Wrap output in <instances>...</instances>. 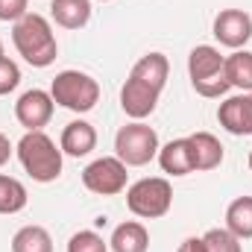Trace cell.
<instances>
[{
    "instance_id": "17",
    "label": "cell",
    "mask_w": 252,
    "mask_h": 252,
    "mask_svg": "<svg viewBox=\"0 0 252 252\" xmlns=\"http://www.w3.org/2000/svg\"><path fill=\"white\" fill-rule=\"evenodd\" d=\"M109 244H112L115 252H147V247H150V232L141 223L129 220V223H121L115 229V235H112Z\"/></svg>"
},
{
    "instance_id": "8",
    "label": "cell",
    "mask_w": 252,
    "mask_h": 252,
    "mask_svg": "<svg viewBox=\"0 0 252 252\" xmlns=\"http://www.w3.org/2000/svg\"><path fill=\"white\" fill-rule=\"evenodd\" d=\"M53 97L41 88H32V91H24L15 103V118L18 124L27 126V132H41L44 126L50 124L53 118Z\"/></svg>"
},
{
    "instance_id": "27",
    "label": "cell",
    "mask_w": 252,
    "mask_h": 252,
    "mask_svg": "<svg viewBox=\"0 0 252 252\" xmlns=\"http://www.w3.org/2000/svg\"><path fill=\"white\" fill-rule=\"evenodd\" d=\"M9 158H12V144H9V138L0 132V167H3Z\"/></svg>"
},
{
    "instance_id": "5",
    "label": "cell",
    "mask_w": 252,
    "mask_h": 252,
    "mask_svg": "<svg viewBox=\"0 0 252 252\" xmlns=\"http://www.w3.org/2000/svg\"><path fill=\"white\" fill-rule=\"evenodd\" d=\"M158 150L161 147H158L156 129L141 124V121L121 126V132L115 135V153H118V158L126 167H141V164L153 161L158 156Z\"/></svg>"
},
{
    "instance_id": "29",
    "label": "cell",
    "mask_w": 252,
    "mask_h": 252,
    "mask_svg": "<svg viewBox=\"0 0 252 252\" xmlns=\"http://www.w3.org/2000/svg\"><path fill=\"white\" fill-rule=\"evenodd\" d=\"M250 170H252V153H250Z\"/></svg>"
},
{
    "instance_id": "18",
    "label": "cell",
    "mask_w": 252,
    "mask_h": 252,
    "mask_svg": "<svg viewBox=\"0 0 252 252\" xmlns=\"http://www.w3.org/2000/svg\"><path fill=\"white\" fill-rule=\"evenodd\" d=\"M226 229L241 241L252 238V196H238L226 208Z\"/></svg>"
},
{
    "instance_id": "16",
    "label": "cell",
    "mask_w": 252,
    "mask_h": 252,
    "mask_svg": "<svg viewBox=\"0 0 252 252\" xmlns=\"http://www.w3.org/2000/svg\"><path fill=\"white\" fill-rule=\"evenodd\" d=\"M50 15L64 30H79L91 21V0H53Z\"/></svg>"
},
{
    "instance_id": "11",
    "label": "cell",
    "mask_w": 252,
    "mask_h": 252,
    "mask_svg": "<svg viewBox=\"0 0 252 252\" xmlns=\"http://www.w3.org/2000/svg\"><path fill=\"white\" fill-rule=\"evenodd\" d=\"M217 121L232 135H252V100L250 94L229 97L217 109Z\"/></svg>"
},
{
    "instance_id": "23",
    "label": "cell",
    "mask_w": 252,
    "mask_h": 252,
    "mask_svg": "<svg viewBox=\"0 0 252 252\" xmlns=\"http://www.w3.org/2000/svg\"><path fill=\"white\" fill-rule=\"evenodd\" d=\"M67 252H106V241L97 232H76L67 241Z\"/></svg>"
},
{
    "instance_id": "12",
    "label": "cell",
    "mask_w": 252,
    "mask_h": 252,
    "mask_svg": "<svg viewBox=\"0 0 252 252\" xmlns=\"http://www.w3.org/2000/svg\"><path fill=\"white\" fill-rule=\"evenodd\" d=\"M188 150L193 170H214L223 161V144L211 132H193L188 135Z\"/></svg>"
},
{
    "instance_id": "22",
    "label": "cell",
    "mask_w": 252,
    "mask_h": 252,
    "mask_svg": "<svg viewBox=\"0 0 252 252\" xmlns=\"http://www.w3.org/2000/svg\"><path fill=\"white\" fill-rule=\"evenodd\" d=\"M202 241H205V252H244L241 238H235L229 229H208Z\"/></svg>"
},
{
    "instance_id": "9",
    "label": "cell",
    "mask_w": 252,
    "mask_h": 252,
    "mask_svg": "<svg viewBox=\"0 0 252 252\" xmlns=\"http://www.w3.org/2000/svg\"><path fill=\"white\" fill-rule=\"evenodd\" d=\"M214 38L223 47L241 50L247 41L252 38V18L244 9H223L214 18Z\"/></svg>"
},
{
    "instance_id": "19",
    "label": "cell",
    "mask_w": 252,
    "mask_h": 252,
    "mask_svg": "<svg viewBox=\"0 0 252 252\" xmlns=\"http://www.w3.org/2000/svg\"><path fill=\"white\" fill-rule=\"evenodd\" d=\"M12 252H53V238L44 226H24L12 238Z\"/></svg>"
},
{
    "instance_id": "10",
    "label": "cell",
    "mask_w": 252,
    "mask_h": 252,
    "mask_svg": "<svg viewBox=\"0 0 252 252\" xmlns=\"http://www.w3.org/2000/svg\"><path fill=\"white\" fill-rule=\"evenodd\" d=\"M156 103H158V91L138 82V79H126V85L121 88V106L132 121H144L156 112Z\"/></svg>"
},
{
    "instance_id": "20",
    "label": "cell",
    "mask_w": 252,
    "mask_h": 252,
    "mask_svg": "<svg viewBox=\"0 0 252 252\" xmlns=\"http://www.w3.org/2000/svg\"><path fill=\"white\" fill-rule=\"evenodd\" d=\"M226 79L232 88L252 91V53L250 50H238L226 59Z\"/></svg>"
},
{
    "instance_id": "1",
    "label": "cell",
    "mask_w": 252,
    "mask_h": 252,
    "mask_svg": "<svg viewBox=\"0 0 252 252\" xmlns=\"http://www.w3.org/2000/svg\"><path fill=\"white\" fill-rule=\"evenodd\" d=\"M12 41H15L18 53L32 67H47V64L56 62L59 44H56V35H53V30H50V24H47L44 15L27 12L21 21H15Z\"/></svg>"
},
{
    "instance_id": "28",
    "label": "cell",
    "mask_w": 252,
    "mask_h": 252,
    "mask_svg": "<svg viewBox=\"0 0 252 252\" xmlns=\"http://www.w3.org/2000/svg\"><path fill=\"white\" fill-rule=\"evenodd\" d=\"M0 59H3V41H0Z\"/></svg>"
},
{
    "instance_id": "3",
    "label": "cell",
    "mask_w": 252,
    "mask_h": 252,
    "mask_svg": "<svg viewBox=\"0 0 252 252\" xmlns=\"http://www.w3.org/2000/svg\"><path fill=\"white\" fill-rule=\"evenodd\" d=\"M188 73H190V85L199 97H223L232 88L229 79H226V59L211 44H199V47L190 50Z\"/></svg>"
},
{
    "instance_id": "15",
    "label": "cell",
    "mask_w": 252,
    "mask_h": 252,
    "mask_svg": "<svg viewBox=\"0 0 252 252\" xmlns=\"http://www.w3.org/2000/svg\"><path fill=\"white\" fill-rule=\"evenodd\" d=\"M158 164H161V170L170 173V176H188V173H193L188 138H176V141L164 144V147L158 150Z\"/></svg>"
},
{
    "instance_id": "24",
    "label": "cell",
    "mask_w": 252,
    "mask_h": 252,
    "mask_svg": "<svg viewBox=\"0 0 252 252\" xmlns=\"http://www.w3.org/2000/svg\"><path fill=\"white\" fill-rule=\"evenodd\" d=\"M18 82H21V67L12 62V59L3 56V59H0V97L9 94V91H15Z\"/></svg>"
},
{
    "instance_id": "6",
    "label": "cell",
    "mask_w": 252,
    "mask_h": 252,
    "mask_svg": "<svg viewBox=\"0 0 252 252\" xmlns=\"http://www.w3.org/2000/svg\"><path fill=\"white\" fill-rule=\"evenodd\" d=\"M170 202H173V188L167 179L161 176H150V179H141L135 182L132 188L126 190V205L135 217H144V220H156V217H164L170 211Z\"/></svg>"
},
{
    "instance_id": "21",
    "label": "cell",
    "mask_w": 252,
    "mask_h": 252,
    "mask_svg": "<svg viewBox=\"0 0 252 252\" xmlns=\"http://www.w3.org/2000/svg\"><path fill=\"white\" fill-rule=\"evenodd\" d=\"M21 208H27V188L0 173V214H18Z\"/></svg>"
},
{
    "instance_id": "7",
    "label": "cell",
    "mask_w": 252,
    "mask_h": 252,
    "mask_svg": "<svg viewBox=\"0 0 252 252\" xmlns=\"http://www.w3.org/2000/svg\"><path fill=\"white\" fill-rule=\"evenodd\" d=\"M126 164L118 156H103L97 161H91L85 170H82V185L91 190V193H100V196H115L126 188Z\"/></svg>"
},
{
    "instance_id": "14",
    "label": "cell",
    "mask_w": 252,
    "mask_h": 252,
    "mask_svg": "<svg viewBox=\"0 0 252 252\" xmlns=\"http://www.w3.org/2000/svg\"><path fill=\"white\" fill-rule=\"evenodd\" d=\"M167 73H170V62H167L164 53H147V56H141L135 62L129 76L138 79V82H144V85H150V88H156L161 94V88L167 82Z\"/></svg>"
},
{
    "instance_id": "2",
    "label": "cell",
    "mask_w": 252,
    "mask_h": 252,
    "mask_svg": "<svg viewBox=\"0 0 252 252\" xmlns=\"http://www.w3.org/2000/svg\"><path fill=\"white\" fill-rule=\"evenodd\" d=\"M18 158L35 182H56L62 176V147L44 132H27L18 141Z\"/></svg>"
},
{
    "instance_id": "25",
    "label": "cell",
    "mask_w": 252,
    "mask_h": 252,
    "mask_svg": "<svg viewBox=\"0 0 252 252\" xmlns=\"http://www.w3.org/2000/svg\"><path fill=\"white\" fill-rule=\"evenodd\" d=\"M30 0H0V21H21Z\"/></svg>"
},
{
    "instance_id": "26",
    "label": "cell",
    "mask_w": 252,
    "mask_h": 252,
    "mask_svg": "<svg viewBox=\"0 0 252 252\" xmlns=\"http://www.w3.org/2000/svg\"><path fill=\"white\" fill-rule=\"evenodd\" d=\"M179 252H205V241L202 238H185Z\"/></svg>"
},
{
    "instance_id": "13",
    "label": "cell",
    "mask_w": 252,
    "mask_h": 252,
    "mask_svg": "<svg viewBox=\"0 0 252 252\" xmlns=\"http://www.w3.org/2000/svg\"><path fill=\"white\" fill-rule=\"evenodd\" d=\"M62 153L73 156V158H82L88 156L94 147H97V129L88 124V121H73L62 129V141H59Z\"/></svg>"
},
{
    "instance_id": "30",
    "label": "cell",
    "mask_w": 252,
    "mask_h": 252,
    "mask_svg": "<svg viewBox=\"0 0 252 252\" xmlns=\"http://www.w3.org/2000/svg\"><path fill=\"white\" fill-rule=\"evenodd\" d=\"M250 100H252V94H250Z\"/></svg>"
},
{
    "instance_id": "4",
    "label": "cell",
    "mask_w": 252,
    "mask_h": 252,
    "mask_svg": "<svg viewBox=\"0 0 252 252\" xmlns=\"http://www.w3.org/2000/svg\"><path fill=\"white\" fill-rule=\"evenodd\" d=\"M50 97H53V103H59L64 109L85 115L97 106L100 85L94 76H88L82 70H62V73H56V79L50 85Z\"/></svg>"
}]
</instances>
